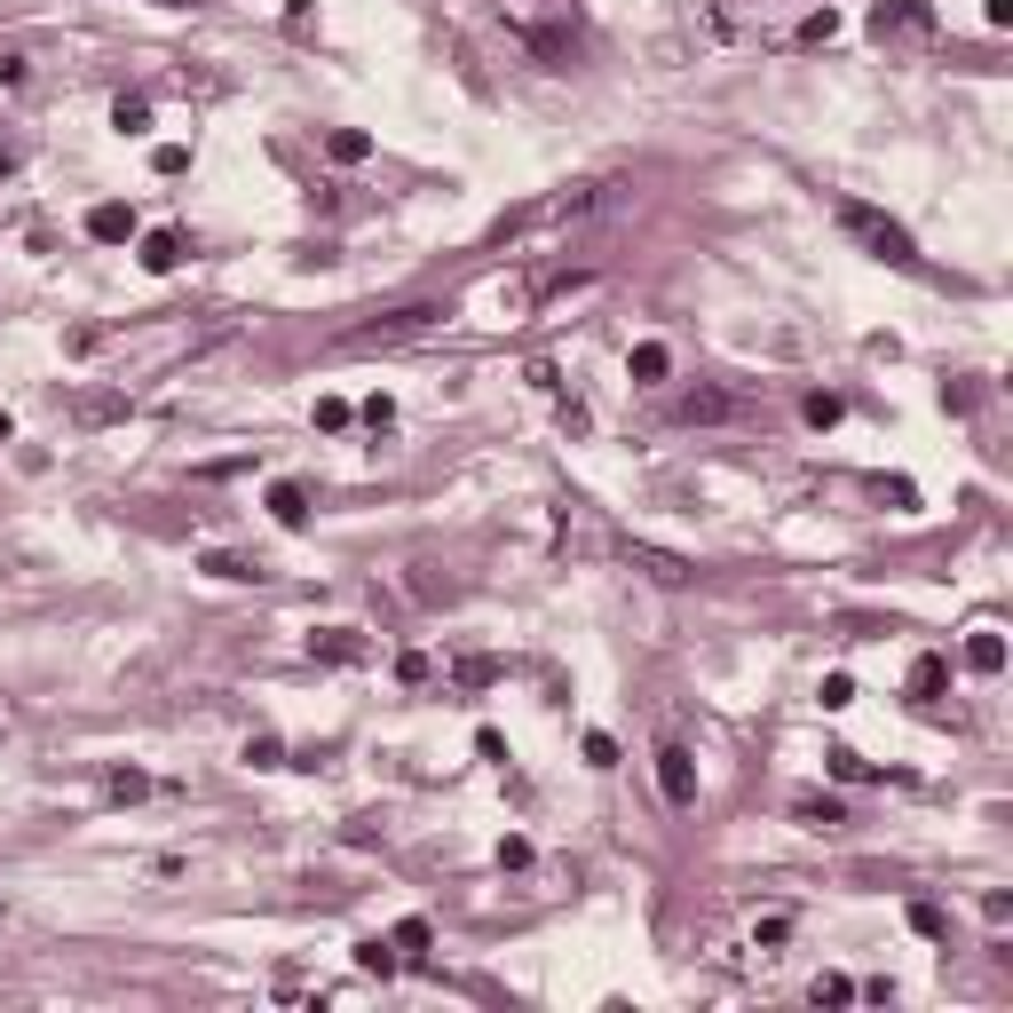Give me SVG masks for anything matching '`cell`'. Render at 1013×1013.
I'll list each match as a JSON object with an SVG mask.
<instances>
[{"label":"cell","mask_w":1013,"mask_h":1013,"mask_svg":"<svg viewBox=\"0 0 1013 1013\" xmlns=\"http://www.w3.org/2000/svg\"><path fill=\"white\" fill-rule=\"evenodd\" d=\"M499 16L547 72H570V63H579V9H570V0H499Z\"/></svg>","instance_id":"1"},{"label":"cell","mask_w":1013,"mask_h":1013,"mask_svg":"<svg viewBox=\"0 0 1013 1013\" xmlns=\"http://www.w3.org/2000/svg\"><path fill=\"white\" fill-rule=\"evenodd\" d=\"M839 230L863 246V254H880L887 269H919V246H910V230L880 207H863V198H839Z\"/></svg>","instance_id":"2"},{"label":"cell","mask_w":1013,"mask_h":1013,"mask_svg":"<svg viewBox=\"0 0 1013 1013\" xmlns=\"http://www.w3.org/2000/svg\"><path fill=\"white\" fill-rule=\"evenodd\" d=\"M934 0H880L871 9V40L880 48H919V40H934Z\"/></svg>","instance_id":"3"},{"label":"cell","mask_w":1013,"mask_h":1013,"mask_svg":"<svg viewBox=\"0 0 1013 1013\" xmlns=\"http://www.w3.org/2000/svg\"><path fill=\"white\" fill-rule=\"evenodd\" d=\"M435 317H444V310H435V301H412V310H388L381 325H357L349 341H357V349H381V341H412V333H428Z\"/></svg>","instance_id":"4"},{"label":"cell","mask_w":1013,"mask_h":1013,"mask_svg":"<svg viewBox=\"0 0 1013 1013\" xmlns=\"http://www.w3.org/2000/svg\"><path fill=\"white\" fill-rule=\"evenodd\" d=\"M657 792L673 807H697V760H689V745H657Z\"/></svg>","instance_id":"5"},{"label":"cell","mask_w":1013,"mask_h":1013,"mask_svg":"<svg viewBox=\"0 0 1013 1013\" xmlns=\"http://www.w3.org/2000/svg\"><path fill=\"white\" fill-rule=\"evenodd\" d=\"M682 420H689V428H721V420H745V396H729V388H689V396H682Z\"/></svg>","instance_id":"6"},{"label":"cell","mask_w":1013,"mask_h":1013,"mask_svg":"<svg viewBox=\"0 0 1013 1013\" xmlns=\"http://www.w3.org/2000/svg\"><path fill=\"white\" fill-rule=\"evenodd\" d=\"M310 657H325V665H364V657H373V641H364L357 626H317L310 633Z\"/></svg>","instance_id":"7"},{"label":"cell","mask_w":1013,"mask_h":1013,"mask_svg":"<svg viewBox=\"0 0 1013 1013\" xmlns=\"http://www.w3.org/2000/svg\"><path fill=\"white\" fill-rule=\"evenodd\" d=\"M610 555H618V562H633V570H650L657 586H682V579H689V562H682V555H665V547H633V538H618Z\"/></svg>","instance_id":"8"},{"label":"cell","mask_w":1013,"mask_h":1013,"mask_svg":"<svg viewBox=\"0 0 1013 1013\" xmlns=\"http://www.w3.org/2000/svg\"><path fill=\"white\" fill-rule=\"evenodd\" d=\"M88 238H95V246H127V238H135V207H127V198L88 207Z\"/></svg>","instance_id":"9"},{"label":"cell","mask_w":1013,"mask_h":1013,"mask_svg":"<svg viewBox=\"0 0 1013 1013\" xmlns=\"http://www.w3.org/2000/svg\"><path fill=\"white\" fill-rule=\"evenodd\" d=\"M910 697H919V705H934L942 689H951V657H934V650H919V657H910V682H903Z\"/></svg>","instance_id":"10"},{"label":"cell","mask_w":1013,"mask_h":1013,"mask_svg":"<svg viewBox=\"0 0 1013 1013\" xmlns=\"http://www.w3.org/2000/svg\"><path fill=\"white\" fill-rule=\"evenodd\" d=\"M183 254H190V238H183V230H143V269H151V278L183 269Z\"/></svg>","instance_id":"11"},{"label":"cell","mask_w":1013,"mask_h":1013,"mask_svg":"<svg viewBox=\"0 0 1013 1013\" xmlns=\"http://www.w3.org/2000/svg\"><path fill=\"white\" fill-rule=\"evenodd\" d=\"M665 373H673V349H665V341H641V349L626 357V381H633V388H657Z\"/></svg>","instance_id":"12"},{"label":"cell","mask_w":1013,"mask_h":1013,"mask_svg":"<svg viewBox=\"0 0 1013 1013\" xmlns=\"http://www.w3.org/2000/svg\"><path fill=\"white\" fill-rule=\"evenodd\" d=\"M792 816H800L807 831H839V824H848V807H839L831 792H800V800H792Z\"/></svg>","instance_id":"13"},{"label":"cell","mask_w":1013,"mask_h":1013,"mask_svg":"<svg viewBox=\"0 0 1013 1013\" xmlns=\"http://www.w3.org/2000/svg\"><path fill=\"white\" fill-rule=\"evenodd\" d=\"M198 570H207V579H230V586H254L261 579V562L230 555V547H207V555H198Z\"/></svg>","instance_id":"14"},{"label":"cell","mask_w":1013,"mask_h":1013,"mask_svg":"<svg viewBox=\"0 0 1013 1013\" xmlns=\"http://www.w3.org/2000/svg\"><path fill=\"white\" fill-rule=\"evenodd\" d=\"M800 420L824 435V428H839V420H848V396H839V388H816V396H800Z\"/></svg>","instance_id":"15"},{"label":"cell","mask_w":1013,"mask_h":1013,"mask_svg":"<svg viewBox=\"0 0 1013 1013\" xmlns=\"http://www.w3.org/2000/svg\"><path fill=\"white\" fill-rule=\"evenodd\" d=\"M269 515H278L286 531H301V523H310V491H301V484H269Z\"/></svg>","instance_id":"16"},{"label":"cell","mask_w":1013,"mask_h":1013,"mask_svg":"<svg viewBox=\"0 0 1013 1013\" xmlns=\"http://www.w3.org/2000/svg\"><path fill=\"white\" fill-rule=\"evenodd\" d=\"M903 919H910V934L951 942V919H942V903H927V895H910V903H903Z\"/></svg>","instance_id":"17"},{"label":"cell","mask_w":1013,"mask_h":1013,"mask_svg":"<svg viewBox=\"0 0 1013 1013\" xmlns=\"http://www.w3.org/2000/svg\"><path fill=\"white\" fill-rule=\"evenodd\" d=\"M966 665H974V673H1005V633H990V626H982V633L966 641Z\"/></svg>","instance_id":"18"},{"label":"cell","mask_w":1013,"mask_h":1013,"mask_svg":"<svg viewBox=\"0 0 1013 1013\" xmlns=\"http://www.w3.org/2000/svg\"><path fill=\"white\" fill-rule=\"evenodd\" d=\"M325 151L341 159V166H357V159H373V135H364V127H333V135H325Z\"/></svg>","instance_id":"19"},{"label":"cell","mask_w":1013,"mask_h":1013,"mask_svg":"<svg viewBox=\"0 0 1013 1013\" xmlns=\"http://www.w3.org/2000/svg\"><path fill=\"white\" fill-rule=\"evenodd\" d=\"M800 48H831L839 40V9H816V16H800V32H792Z\"/></svg>","instance_id":"20"},{"label":"cell","mask_w":1013,"mask_h":1013,"mask_svg":"<svg viewBox=\"0 0 1013 1013\" xmlns=\"http://www.w3.org/2000/svg\"><path fill=\"white\" fill-rule=\"evenodd\" d=\"M357 966H364V974H381V982H388V974L404 966V951H396V942H381V934H373V942H357Z\"/></svg>","instance_id":"21"},{"label":"cell","mask_w":1013,"mask_h":1013,"mask_svg":"<svg viewBox=\"0 0 1013 1013\" xmlns=\"http://www.w3.org/2000/svg\"><path fill=\"white\" fill-rule=\"evenodd\" d=\"M499 673H506L499 657H459V665H452V682H459V689H491Z\"/></svg>","instance_id":"22"},{"label":"cell","mask_w":1013,"mask_h":1013,"mask_svg":"<svg viewBox=\"0 0 1013 1013\" xmlns=\"http://www.w3.org/2000/svg\"><path fill=\"white\" fill-rule=\"evenodd\" d=\"M112 127H119V135H151V104H143V95H119V104H112Z\"/></svg>","instance_id":"23"},{"label":"cell","mask_w":1013,"mask_h":1013,"mask_svg":"<svg viewBox=\"0 0 1013 1013\" xmlns=\"http://www.w3.org/2000/svg\"><path fill=\"white\" fill-rule=\"evenodd\" d=\"M388 942H396L404 958H420V951H428L435 934H428V919H396V927H388Z\"/></svg>","instance_id":"24"},{"label":"cell","mask_w":1013,"mask_h":1013,"mask_svg":"<svg viewBox=\"0 0 1013 1013\" xmlns=\"http://www.w3.org/2000/svg\"><path fill=\"white\" fill-rule=\"evenodd\" d=\"M824 713H848V705H855V673H824Z\"/></svg>","instance_id":"25"},{"label":"cell","mask_w":1013,"mask_h":1013,"mask_svg":"<svg viewBox=\"0 0 1013 1013\" xmlns=\"http://www.w3.org/2000/svg\"><path fill=\"white\" fill-rule=\"evenodd\" d=\"M104 792H112V800H143V792H151V776H143V768H112V776H104Z\"/></svg>","instance_id":"26"},{"label":"cell","mask_w":1013,"mask_h":1013,"mask_svg":"<svg viewBox=\"0 0 1013 1013\" xmlns=\"http://www.w3.org/2000/svg\"><path fill=\"white\" fill-rule=\"evenodd\" d=\"M246 768H293L278 736H246Z\"/></svg>","instance_id":"27"},{"label":"cell","mask_w":1013,"mask_h":1013,"mask_svg":"<svg viewBox=\"0 0 1013 1013\" xmlns=\"http://www.w3.org/2000/svg\"><path fill=\"white\" fill-rule=\"evenodd\" d=\"M831 776H839V784H863L871 760H863V753H848V745H831Z\"/></svg>","instance_id":"28"},{"label":"cell","mask_w":1013,"mask_h":1013,"mask_svg":"<svg viewBox=\"0 0 1013 1013\" xmlns=\"http://www.w3.org/2000/svg\"><path fill=\"white\" fill-rule=\"evenodd\" d=\"M816 1005H855V982L848 974H816Z\"/></svg>","instance_id":"29"},{"label":"cell","mask_w":1013,"mask_h":1013,"mask_svg":"<svg viewBox=\"0 0 1013 1013\" xmlns=\"http://www.w3.org/2000/svg\"><path fill=\"white\" fill-rule=\"evenodd\" d=\"M753 942H760V951H784V942H792V919H784V910H776V919H760Z\"/></svg>","instance_id":"30"},{"label":"cell","mask_w":1013,"mask_h":1013,"mask_svg":"<svg viewBox=\"0 0 1013 1013\" xmlns=\"http://www.w3.org/2000/svg\"><path fill=\"white\" fill-rule=\"evenodd\" d=\"M523 381H531L538 396H562V373H555V364H547V357H531V364H523Z\"/></svg>","instance_id":"31"},{"label":"cell","mask_w":1013,"mask_h":1013,"mask_svg":"<svg viewBox=\"0 0 1013 1013\" xmlns=\"http://www.w3.org/2000/svg\"><path fill=\"white\" fill-rule=\"evenodd\" d=\"M349 420H357V412H349V404H341V396H317V428H325V435H341Z\"/></svg>","instance_id":"32"},{"label":"cell","mask_w":1013,"mask_h":1013,"mask_svg":"<svg viewBox=\"0 0 1013 1013\" xmlns=\"http://www.w3.org/2000/svg\"><path fill=\"white\" fill-rule=\"evenodd\" d=\"M428 673H435V665H428V650H404V657H396V682H404V689H420Z\"/></svg>","instance_id":"33"},{"label":"cell","mask_w":1013,"mask_h":1013,"mask_svg":"<svg viewBox=\"0 0 1013 1013\" xmlns=\"http://www.w3.org/2000/svg\"><path fill=\"white\" fill-rule=\"evenodd\" d=\"M586 768H618V736H602V729H586Z\"/></svg>","instance_id":"34"},{"label":"cell","mask_w":1013,"mask_h":1013,"mask_svg":"<svg viewBox=\"0 0 1013 1013\" xmlns=\"http://www.w3.org/2000/svg\"><path fill=\"white\" fill-rule=\"evenodd\" d=\"M151 166H159V175H190V151H183V143H159Z\"/></svg>","instance_id":"35"},{"label":"cell","mask_w":1013,"mask_h":1013,"mask_svg":"<svg viewBox=\"0 0 1013 1013\" xmlns=\"http://www.w3.org/2000/svg\"><path fill=\"white\" fill-rule=\"evenodd\" d=\"M880 499L895 506V515H910V506H919V484H903V476H895V484H880Z\"/></svg>","instance_id":"36"},{"label":"cell","mask_w":1013,"mask_h":1013,"mask_svg":"<svg viewBox=\"0 0 1013 1013\" xmlns=\"http://www.w3.org/2000/svg\"><path fill=\"white\" fill-rule=\"evenodd\" d=\"M24 80H32V63L16 48H0V88H24Z\"/></svg>","instance_id":"37"},{"label":"cell","mask_w":1013,"mask_h":1013,"mask_svg":"<svg viewBox=\"0 0 1013 1013\" xmlns=\"http://www.w3.org/2000/svg\"><path fill=\"white\" fill-rule=\"evenodd\" d=\"M476 760H499V768H506V736H499V729H476Z\"/></svg>","instance_id":"38"},{"label":"cell","mask_w":1013,"mask_h":1013,"mask_svg":"<svg viewBox=\"0 0 1013 1013\" xmlns=\"http://www.w3.org/2000/svg\"><path fill=\"white\" fill-rule=\"evenodd\" d=\"M310 24H317L310 0H286V32H293V40H310Z\"/></svg>","instance_id":"39"},{"label":"cell","mask_w":1013,"mask_h":1013,"mask_svg":"<svg viewBox=\"0 0 1013 1013\" xmlns=\"http://www.w3.org/2000/svg\"><path fill=\"white\" fill-rule=\"evenodd\" d=\"M364 428H396V404L388 396H364Z\"/></svg>","instance_id":"40"},{"label":"cell","mask_w":1013,"mask_h":1013,"mask_svg":"<svg viewBox=\"0 0 1013 1013\" xmlns=\"http://www.w3.org/2000/svg\"><path fill=\"white\" fill-rule=\"evenodd\" d=\"M499 863H506V871H523V863H531V839H523V831H515V839H499Z\"/></svg>","instance_id":"41"},{"label":"cell","mask_w":1013,"mask_h":1013,"mask_svg":"<svg viewBox=\"0 0 1013 1013\" xmlns=\"http://www.w3.org/2000/svg\"><path fill=\"white\" fill-rule=\"evenodd\" d=\"M982 16H990V24L1005 32V24H1013V0H982Z\"/></svg>","instance_id":"42"},{"label":"cell","mask_w":1013,"mask_h":1013,"mask_svg":"<svg viewBox=\"0 0 1013 1013\" xmlns=\"http://www.w3.org/2000/svg\"><path fill=\"white\" fill-rule=\"evenodd\" d=\"M9 435H16V420H9V412H0V444H9Z\"/></svg>","instance_id":"43"}]
</instances>
